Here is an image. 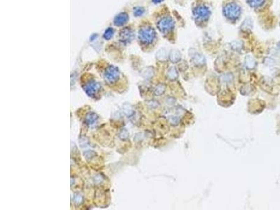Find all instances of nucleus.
<instances>
[{
    "mask_svg": "<svg viewBox=\"0 0 280 210\" xmlns=\"http://www.w3.org/2000/svg\"><path fill=\"white\" fill-rule=\"evenodd\" d=\"M157 26H158V30L161 32L165 33L170 32V30L173 29L174 26H175V22L170 17H165V18H162L160 20Z\"/></svg>",
    "mask_w": 280,
    "mask_h": 210,
    "instance_id": "7ed1b4c3",
    "label": "nucleus"
},
{
    "mask_svg": "<svg viewBox=\"0 0 280 210\" xmlns=\"http://www.w3.org/2000/svg\"><path fill=\"white\" fill-rule=\"evenodd\" d=\"M265 0H247V3L251 7L256 8L259 7L263 4Z\"/></svg>",
    "mask_w": 280,
    "mask_h": 210,
    "instance_id": "6e6552de",
    "label": "nucleus"
},
{
    "mask_svg": "<svg viewBox=\"0 0 280 210\" xmlns=\"http://www.w3.org/2000/svg\"><path fill=\"white\" fill-rule=\"evenodd\" d=\"M170 59H171V60L174 62V63H176V62H178L181 59L180 53H179L178 50H172V51L171 52V54H170Z\"/></svg>",
    "mask_w": 280,
    "mask_h": 210,
    "instance_id": "1a4fd4ad",
    "label": "nucleus"
},
{
    "mask_svg": "<svg viewBox=\"0 0 280 210\" xmlns=\"http://www.w3.org/2000/svg\"><path fill=\"white\" fill-rule=\"evenodd\" d=\"M114 32V31L113 29H112V28H111V27L108 28V29L105 31V34H104V36H103L104 38L106 39V40H109V39H110L112 36H113Z\"/></svg>",
    "mask_w": 280,
    "mask_h": 210,
    "instance_id": "9d476101",
    "label": "nucleus"
},
{
    "mask_svg": "<svg viewBox=\"0 0 280 210\" xmlns=\"http://www.w3.org/2000/svg\"><path fill=\"white\" fill-rule=\"evenodd\" d=\"M118 77H119V70L114 67H110L106 72V77L108 80H114Z\"/></svg>",
    "mask_w": 280,
    "mask_h": 210,
    "instance_id": "0eeeda50",
    "label": "nucleus"
},
{
    "mask_svg": "<svg viewBox=\"0 0 280 210\" xmlns=\"http://www.w3.org/2000/svg\"><path fill=\"white\" fill-rule=\"evenodd\" d=\"M162 1L163 0H153V2L155 3V4H158V3H161Z\"/></svg>",
    "mask_w": 280,
    "mask_h": 210,
    "instance_id": "2eb2a0df",
    "label": "nucleus"
},
{
    "mask_svg": "<svg viewBox=\"0 0 280 210\" xmlns=\"http://www.w3.org/2000/svg\"><path fill=\"white\" fill-rule=\"evenodd\" d=\"M156 38V32L152 27L146 26L141 28L139 32V41L144 44H150Z\"/></svg>",
    "mask_w": 280,
    "mask_h": 210,
    "instance_id": "f257e3e1",
    "label": "nucleus"
},
{
    "mask_svg": "<svg viewBox=\"0 0 280 210\" xmlns=\"http://www.w3.org/2000/svg\"><path fill=\"white\" fill-rule=\"evenodd\" d=\"M134 37V35L133 31L128 27H125V29L121 30L120 33V39L123 43L128 44L133 40Z\"/></svg>",
    "mask_w": 280,
    "mask_h": 210,
    "instance_id": "39448f33",
    "label": "nucleus"
},
{
    "mask_svg": "<svg viewBox=\"0 0 280 210\" xmlns=\"http://www.w3.org/2000/svg\"><path fill=\"white\" fill-rule=\"evenodd\" d=\"M134 13L136 16H142V14L144 13V9H143L142 8H140V7L136 8L135 10H134Z\"/></svg>",
    "mask_w": 280,
    "mask_h": 210,
    "instance_id": "4468645a",
    "label": "nucleus"
},
{
    "mask_svg": "<svg viewBox=\"0 0 280 210\" xmlns=\"http://www.w3.org/2000/svg\"><path fill=\"white\" fill-rule=\"evenodd\" d=\"M194 63L197 64H203L204 63V58L202 55L197 54L194 57Z\"/></svg>",
    "mask_w": 280,
    "mask_h": 210,
    "instance_id": "9b49d317",
    "label": "nucleus"
},
{
    "mask_svg": "<svg viewBox=\"0 0 280 210\" xmlns=\"http://www.w3.org/2000/svg\"><path fill=\"white\" fill-rule=\"evenodd\" d=\"M128 21V16L125 13H120L114 18V22L116 26H121L125 24Z\"/></svg>",
    "mask_w": 280,
    "mask_h": 210,
    "instance_id": "423d86ee",
    "label": "nucleus"
},
{
    "mask_svg": "<svg viewBox=\"0 0 280 210\" xmlns=\"http://www.w3.org/2000/svg\"><path fill=\"white\" fill-rule=\"evenodd\" d=\"M168 75H169V77H170L172 79H175V78L177 77V75H178L177 72H176V69L175 68H172L169 71Z\"/></svg>",
    "mask_w": 280,
    "mask_h": 210,
    "instance_id": "f8f14e48",
    "label": "nucleus"
},
{
    "mask_svg": "<svg viewBox=\"0 0 280 210\" xmlns=\"http://www.w3.org/2000/svg\"><path fill=\"white\" fill-rule=\"evenodd\" d=\"M277 47H278V49L280 50V42L278 44V46H277Z\"/></svg>",
    "mask_w": 280,
    "mask_h": 210,
    "instance_id": "dca6fc26",
    "label": "nucleus"
},
{
    "mask_svg": "<svg viewBox=\"0 0 280 210\" xmlns=\"http://www.w3.org/2000/svg\"><path fill=\"white\" fill-rule=\"evenodd\" d=\"M210 11L205 6H199L193 10V16L198 21H205L209 18Z\"/></svg>",
    "mask_w": 280,
    "mask_h": 210,
    "instance_id": "20e7f679",
    "label": "nucleus"
},
{
    "mask_svg": "<svg viewBox=\"0 0 280 210\" xmlns=\"http://www.w3.org/2000/svg\"><path fill=\"white\" fill-rule=\"evenodd\" d=\"M223 13L227 18L236 20L241 14V8L236 3H229L223 8Z\"/></svg>",
    "mask_w": 280,
    "mask_h": 210,
    "instance_id": "f03ea898",
    "label": "nucleus"
},
{
    "mask_svg": "<svg viewBox=\"0 0 280 210\" xmlns=\"http://www.w3.org/2000/svg\"><path fill=\"white\" fill-rule=\"evenodd\" d=\"M246 65H247V67H249V68H253L255 65V61L251 57L246 58Z\"/></svg>",
    "mask_w": 280,
    "mask_h": 210,
    "instance_id": "ddd939ff",
    "label": "nucleus"
}]
</instances>
